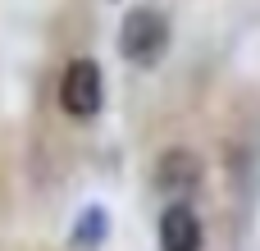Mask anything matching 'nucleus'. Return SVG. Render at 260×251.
Listing matches in <instances>:
<instances>
[{
    "mask_svg": "<svg viewBox=\"0 0 260 251\" xmlns=\"http://www.w3.org/2000/svg\"><path fill=\"white\" fill-rule=\"evenodd\" d=\"M155 183L165 187V192H192L197 183H201V160L192 155V151H169L160 165H155Z\"/></svg>",
    "mask_w": 260,
    "mask_h": 251,
    "instance_id": "20e7f679",
    "label": "nucleus"
},
{
    "mask_svg": "<svg viewBox=\"0 0 260 251\" xmlns=\"http://www.w3.org/2000/svg\"><path fill=\"white\" fill-rule=\"evenodd\" d=\"M160 251H201V219L192 215V206L174 201L160 215Z\"/></svg>",
    "mask_w": 260,
    "mask_h": 251,
    "instance_id": "7ed1b4c3",
    "label": "nucleus"
},
{
    "mask_svg": "<svg viewBox=\"0 0 260 251\" xmlns=\"http://www.w3.org/2000/svg\"><path fill=\"white\" fill-rule=\"evenodd\" d=\"M105 233H110V215H105V206H87L82 215H78V224L69 229V247L73 251H96L105 242Z\"/></svg>",
    "mask_w": 260,
    "mask_h": 251,
    "instance_id": "39448f33",
    "label": "nucleus"
},
{
    "mask_svg": "<svg viewBox=\"0 0 260 251\" xmlns=\"http://www.w3.org/2000/svg\"><path fill=\"white\" fill-rule=\"evenodd\" d=\"M165 46H169V23H165V14L160 9H128V18L119 23V55L128 59V64H155L160 55H165Z\"/></svg>",
    "mask_w": 260,
    "mask_h": 251,
    "instance_id": "f257e3e1",
    "label": "nucleus"
},
{
    "mask_svg": "<svg viewBox=\"0 0 260 251\" xmlns=\"http://www.w3.org/2000/svg\"><path fill=\"white\" fill-rule=\"evenodd\" d=\"M101 101H105V78H101V64L96 59H69V69H64V78H59V105H64V114H73V119H91L96 110H101Z\"/></svg>",
    "mask_w": 260,
    "mask_h": 251,
    "instance_id": "f03ea898",
    "label": "nucleus"
}]
</instances>
